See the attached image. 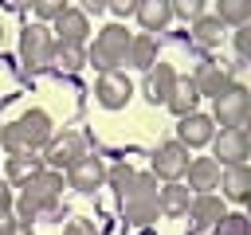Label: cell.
Returning a JSON list of instances; mask_svg holds the SVG:
<instances>
[{
  "label": "cell",
  "mask_w": 251,
  "mask_h": 235,
  "mask_svg": "<svg viewBox=\"0 0 251 235\" xmlns=\"http://www.w3.org/2000/svg\"><path fill=\"white\" fill-rule=\"evenodd\" d=\"M126 47H129V31L122 24H106L102 31H94V43L86 47V63H94L98 70H118L126 63Z\"/></svg>",
  "instance_id": "obj_1"
},
{
  "label": "cell",
  "mask_w": 251,
  "mask_h": 235,
  "mask_svg": "<svg viewBox=\"0 0 251 235\" xmlns=\"http://www.w3.org/2000/svg\"><path fill=\"white\" fill-rule=\"evenodd\" d=\"M51 47H55V35L47 24H27L20 31V63L27 70H43L51 67Z\"/></svg>",
  "instance_id": "obj_2"
},
{
  "label": "cell",
  "mask_w": 251,
  "mask_h": 235,
  "mask_svg": "<svg viewBox=\"0 0 251 235\" xmlns=\"http://www.w3.org/2000/svg\"><path fill=\"white\" fill-rule=\"evenodd\" d=\"M39 153H43V164H47V168L67 172V168L86 153V137H82L78 129H63V133L55 129V133H51V141H47Z\"/></svg>",
  "instance_id": "obj_3"
},
{
  "label": "cell",
  "mask_w": 251,
  "mask_h": 235,
  "mask_svg": "<svg viewBox=\"0 0 251 235\" xmlns=\"http://www.w3.org/2000/svg\"><path fill=\"white\" fill-rule=\"evenodd\" d=\"M220 129L224 125H243L247 121V86H239V82H231L227 90H220L216 98H212V114H208Z\"/></svg>",
  "instance_id": "obj_4"
},
{
  "label": "cell",
  "mask_w": 251,
  "mask_h": 235,
  "mask_svg": "<svg viewBox=\"0 0 251 235\" xmlns=\"http://www.w3.org/2000/svg\"><path fill=\"white\" fill-rule=\"evenodd\" d=\"M208 145H212L216 164H239V161H247V153H251L247 129H243V125H224L220 133H212Z\"/></svg>",
  "instance_id": "obj_5"
},
{
  "label": "cell",
  "mask_w": 251,
  "mask_h": 235,
  "mask_svg": "<svg viewBox=\"0 0 251 235\" xmlns=\"http://www.w3.org/2000/svg\"><path fill=\"white\" fill-rule=\"evenodd\" d=\"M133 98V82L122 74V70H102L98 82H94V102L102 110H122L126 102Z\"/></svg>",
  "instance_id": "obj_6"
},
{
  "label": "cell",
  "mask_w": 251,
  "mask_h": 235,
  "mask_svg": "<svg viewBox=\"0 0 251 235\" xmlns=\"http://www.w3.org/2000/svg\"><path fill=\"white\" fill-rule=\"evenodd\" d=\"M67 184H71L75 192L90 196L94 188H102V184H106V161H102V157H94V153H82V157L67 168Z\"/></svg>",
  "instance_id": "obj_7"
},
{
  "label": "cell",
  "mask_w": 251,
  "mask_h": 235,
  "mask_svg": "<svg viewBox=\"0 0 251 235\" xmlns=\"http://www.w3.org/2000/svg\"><path fill=\"white\" fill-rule=\"evenodd\" d=\"M192 82H196L200 98H216L220 90H227V86L235 82V67H231V63H224V59H208V63H200V67H196Z\"/></svg>",
  "instance_id": "obj_8"
},
{
  "label": "cell",
  "mask_w": 251,
  "mask_h": 235,
  "mask_svg": "<svg viewBox=\"0 0 251 235\" xmlns=\"http://www.w3.org/2000/svg\"><path fill=\"white\" fill-rule=\"evenodd\" d=\"M184 168H188V145H180V141L157 145V153H153V176H161V180H180Z\"/></svg>",
  "instance_id": "obj_9"
},
{
  "label": "cell",
  "mask_w": 251,
  "mask_h": 235,
  "mask_svg": "<svg viewBox=\"0 0 251 235\" xmlns=\"http://www.w3.org/2000/svg\"><path fill=\"white\" fill-rule=\"evenodd\" d=\"M51 35L63 39V43H86L90 39V16L82 8H63L51 20Z\"/></svg>",
  "instance_id": "obj_10"
},
{
  "label": "cell",
  "mask_w": 251,
  "mask_h": 235,
  "mask_svg": "<svg viewBox=\"0 0 251 235\" xmlns=\"http://www.w3.org/2000/svg\"><path fill=\"white\" fill-rule=\"evenodd\" d=\"M20 192H27L39 208H43V204H51V200H63V172L43 164L35 176H27V180L20 184Z\"/></svg>",
  "instance_id": "obj_11"
},
{
  "label": "cell",
  "mask_w": 251,
  "mask_h": 235,
  "mask_svg": "<svg viewBox=\"0 0 251 235\" xmlns=\"http://www.w3.org/2000/svg\"><path fill=\"white\" fill-rule=\"evenodd\" d=\"M212 133H216V121H212L208 114H200V110L180 114V125H176V141H180V145L200 149V145H208V141H212Z\"/></svg>",
  "instance_id": "obj_12"
},
{
  "label": "cell",
  "mask_w": 251,
  "mask_h": 235,
  "mask_svg": "<svg viewBox=\"0 0 251 235\" xmlns=\"http://www.w3.org/2000/svg\"><path fill=\"white\" fill-rule=\"evenodd\" d=\"M173 82H176V70H173V63H161V59H157V63L145 70V82H141V94H145V102H149V106H165V98H169Z\"/></svg>",
  "instance_id": "obj_13"
},
{
  "label": "cell",
  "mask_w": 251,
  "mask_h": 235,
  "mask_svg": "<svg viewBox=\"0 0 251 235\" xmlns=\"http://www.w3.org/2000/svg\"><path fill=\"white\" fill-rule=\"evenodd\" d=\"M184 215L192 219V231H212V223L224 215V196L192 192V200H188V212H184Z\"/></svg>",
  "instance_id": "obj_14"
},
{
  "label": "cell",
  "mask_w": 251,
  "mask_h": 235,
  "mask_svg": "<svg viewBox=\"0 0 251 235\" xmlns=\"http://www.w3.org/2000/svg\"><path fill=\"white\" fill-rule=\"evenodd\" d=\"M220 196L224 200H231V204H243L247 196H251V168H247V161H239V164H224V172H220Z\"/></svg>",
  "instance_id": "obj_15"
},
{
  "label": "cell",
  "mask_w": 251,
  "mask_h": 235,
  "mask_svg": "<svg viewBox=\"0 0 251 235\" xmlns=\"http://www.w3.org/2000/svg\"><path fill=\"white\" fill-rule=\"evenodd\" d=\"M184 176H188V184H184L188 192H212L220 184V164H216V157H188Z\"/></svg>",
  "instance_id": "obj_16"
},
{
  "label": "cell",
  "mask_w": 251,
  "mask_h": 235,
  "mask_svg": "<svg viewBox=\"0 0 251 235\" xmlns=\"http://www.w3.org/2000/svg\"><path fill=\"white\" fill-rule=\"evenodd\" d=\"M188 24H192L188 39H192L196 47L212 51V47H220V43H224V27H227V24H224L216 12H212V16H208V12H200V16H196V20H188Z\"/></svg>",
  "instance_id": "obj_17"
},
{
  "label": "cell",
  "mask_w": 251,
  "mask_h": 235,
  "mask_svg": "<svg viewBox=\"0 0 251 235\" xmlns=\"http://www.w3.org/2000/svg\"><path fill=\"white\" fill-rule=\"evenodd\" d=\"M157 55H161L157 35H149V31L129 35V47H126V67H133V70H149V67L157 63Z\"/></svg>",
  "instance_id": "obj_18"
},
{
  "label": "cell",
  "mask_w": 251,
  "mask_h": 235,
  "mask_svg": "<svg viewBox=\"0 0 251 235\" xmlns=\"http://www.w3.org/2000/svg\"><path fill=\"white\" fill-rule=\"evenodd\" d=\"M16 125H20L24 133H27V141H31L35 149H43V145L51 141V133H55V121H51V114H47V110H39V106L24 110Z\"/></svg>",
  "instance_id": "obj_19"
},
{
  "label": "cell",
  "mask_w": 251,
  "mask_h": 235,
  "mask_svg": "<svg viewBox=\"0 0 251 235\" xmlns=\"http://www.w3.org/2000/svg\"><path fill=\"white\" fill-rule=\"evenodd\" d=\"M133 16H137L141 31L157 35V31H165V27H169V20H173V8H169V0H137Z\"/></svg>",
  "instance_id": "obj_20"
},
{
  "label": "cell",
  "mask_w": 251,
  "mask_h": 235,
  "mask_svg": "<svg viewBox=\"0 0 251 235\" xmlns=\"http://www.w3.org/2000/svg\"><path fill=\"white\" fill-rule=\"evenodd\" d=\"M188 200H192V192H188L180 180H165V188H157V212L169 215V219L184 215V212H188Z\"/></svg>",
  "instance_id": "obj_21"
},
{
  "label": "cell",
  "mask_w": 251,
  "mask_h": 235,
  "mask_svg": "<svg viewBox=\"0 0 251 235\" xmlns=\"http://www.w3.org/2000/svg\"><path fill=\"white\" fill-rule=\"evenodd\" d=\"M51 67L63 70V74L82 70V67H86V47H82V43H63V39H55V47H51Z\"/></svg>",
  "instance_id": "obj_22"
},
{
  "label": "cell",
  "mask_w": 251,
  "mask_h": 235,
  "mask_svg": "<svg viewBox=\"0 0 251 235\" xmlns=\"http://www.w3.org/2000/svg\"><path fill=\"white\" fill-rule=\"evenodd\" d=\"M196 102H200V90H196V82H192V74L188 78H180L176 74V82H173V90H169V98H165V106L180 118V114H188V110H196Z\"/></svg>",
  "instance_id": "obj_23"
},
{
  "label": "cell",
  "mask_w": 251,
  "mask_h": 235,
  "mask_svg": "<svg viewBox=\"0 0 251 235\" xmlns=\"http://www.w3.org/2000/svg\"><path fill=\"white\" fill-rule=\"evenodd\" d=\"M122 204H157V176L153 172H133L126 192L118 196Z\"/></svg>",
  "instance_id": "obj_24"
},
{
  "label": "cell",
  "mask_w": 251,
  "mask_h": 235,
  "mask_svg": "<svg viewBox=\"0 0 251 235\" xmlns=\"http://www.w3.org/2000/svg\"><path fill=\"white\" fill-rule=\"evenodd\" d=\"M39 168H43V157H39V153H24V157H8V176H4V180H8L12 188H20V184H24L27 176H35Z\"/></svg>",
  "instance_id": "obj_25"
},
{
  "label": "cell",
  "mask_w": 251,
  "mask_h": 235,
  "mask_svg": "<svg viewBox=\"0 0 251 235\" xmlns=\"http://www.w3.org/2000/svg\"><path fill=\"white\" fill-rule=\"evenodd\" d=\"M0 145H4V153L8 157H24V153H39L31 141H27V133L12 121V125H0Z\"/></svg>",
  "instance_id": "obj_26"
},
{
  "label": "cell",
  "mask_w": 251,
  "mask_h": 235,
  "mask_svg": "<svg viewBox=\"0 0 251 235\" xmlns=\"http://www.w3.org/2000/svg\"><path fill=\"white\" fill-rule=\"evenodd\" d=\"M157 215H161V212H157V204H122V219H126V227H129V231H145Z\"/></svg>",
  "instance_id": "obj_27"
},
{
  "label": "cell",
  "mask_w": 251,
  "mask_h": 235,
  "mask_svg": "<svg viewBox=\"0 0 251 235\" xmlns=\"http://www.w3.org/2000/svg\"><path fill=\"white\" fill-rule=\"evenodd\" d=\"M216 16L224 20V24H247L251 20V0H220L216 4Z\"/></svg>",
  "instance_id": "obj_28"
},
{
  "label": "cell",
  "mask_w": 251,
  "mask_h": 235,
  "mask_svg": "<svg viewBox=\"0 0 251 235\" xmlns=\"http://www.w3.org/2000/svg\"><path fill=\"white\" fill-rule=\"evenodd\" d=\"M212 235H251V223H247L243 212H224L212 223Z\"/></svg>",
  "instance_id": "obj_29"
},
{
  "label": "cell",
  "mask_w": 251,
  "mask_h": 235,
  "mask_svg": "<svg viewBox=\"0 0 251 235\" xmlns=\"http://www.w3.org/2000/svg\"><path fill=\"white\" fill-rule=\"evenodd\" d=\"M133 172H137V168L122 161V164H114V168H106V184H110V188H114V192L122 196V192H126V184L133 180Z\"/></svg>",
  "instance_id": "obj_30"
},
{
  "label": "cell",
  "mask_w": 251,
  "mask_h": 235,
  "mask_svg": "<svg viewBox=\"0 0 251 235\" xmlns=\"http://www.w3.org/2000/svg\"><path fill=\"white\" fill-rule=\"evenodd\" d=\"M204 4H208V0H169L173 16H180V20H196V16L204 12Z\"/></svg>",
  "instance_id": "obj_31"
},
{
  "label": "cell",
  "mask_w": 251,
  "mask_h": 235,
  "mask_svg": "<svg viewBox=\"0 0 251 235\" xmlns=\"http://www.w3.org/2000/svg\"><path fill=\"white\" fill-rule=\"evenodd\" d=\"M63 8H67V0H35V4H31V12H35L43 24H51V20H55Z\"/></svg>",
  "instance_id": "obj_32"
},
{
  "label": "cell",
  "mask_w": 251,
  "mask_h": 235,
  "mask_svg": "<svg viewBox=\"0 0 251 235\" xmlns=\"http://www.w3.org/2000/svg\"><path fill=\"white\" fill-rule=\"evenodd\" d=\"M235 59L239 63L251 59V31H247V24H239V31H235Z\"/></svg>",
  "instance_id": "obj_33"
},
{
  "label": "cell",
  "mask_w": 251,
  "mask_h": 235,
  "mask_svg": "<svg viewBox=\"0 0 251 235\" xmlns=\"http://www.w3.org/2000/svg\"><path fill=\"white\" fill-rule=\"evenodd\" d=\"M39 219H51V223H63V219H71V212H67V204H63V200H51V204H43V212H39Z\"/></svg>",
  "instance_id": "obj_34"
},
{
  "label": "cell",
  "mask_w": 251,
  "mask_h": 235,
  "mask_svg": "<svg viewBox=\"0 0 251 235\" xmlns=\"http://www.w3.org/2000/svg\"><path fill=\"white\" fill-rule=\"evenodd\" d=\"M63 235H98L90 219H67L63 223Z\"/></svg>",
  "instance_id": "obj_35"
},
{
  "label": "cell",
  "mask_w": 251,
  "mask_h": 235,
  "mask_svg": "<svg viewBox=\"0 0 251 235\" xmlns=\"http://www.w3.org/2000/svg\"><path fill=\"white\" fill-rule=\"evenodd\" d=\"M133 8H137V0H110L106 4V12H114V16H133Z\"/></svg>",
  "instance_id": "obj_36"
},
{
  "label": "cell",
  "mask_w": 251,
  "mask_h": 235,
  "mask_svg": "<svg viewBox=\"0 0 251 235\" xmlns=\"http://www.w3.org/2000/svg\"><path fill=\"white\" fill-rule=\"evenodd\" d=\"M106 4H110V0H78V8H82L86 16H90V12H94V16H102V12H106Z\"/></svg>",
  "instance_id": "obj_37"
},
{
  "label": "cell",
  "mask_w": 251,
  "mask_h": 235,
  "mask_svg": "<svg viewBox=\"0 0 251 235\" xmlns=\"http://www.w3.org/2000/svg\"><path fill=\"white\" fill-rule=\"evenodd\" d=\"M0 212H12V184L0 180Z\"/></svg>",
  "instance_id": "obj_38"
},
{
  "label": "cell",
  "mask_w": 251,
  "mask_h": 235,
  "mask_svg": "<svg viewBox=\"0 0 251 235\" xmlns=\"http://www.w3.org/2000/svg\"><path fill=\"white\" fill-rule=\"evenodd\" d=\"M4 235H31V223H24V219H16V227H12V231H4Z\"/></svg>",
  "instance_id": "obj_39"
},
{
  "label": "cell",
  "mask_w": 251,
  "mask_h": 235,
  "mask_svg": "<svg viewBox=\"0 0 251 235\" xmlns=\"http://www.w3.org/2000/svg\"><path fill=\"white\" fill-rule=\"evenodd\" d=\"M8 4H12V8H20V12H24V8H31V4H35V0H8Z\"/></svg>",
  "instance_id": "obj_40"
},
{
  "label": "cell",
  "mask_w": 251,
  "mask_h": 235,
  "mask_svg": "<svg viewBox=\"0 0 251 235\" xmlns=\"http://www.w3.org/2000/svg\"><path fill=\"white\" fill-rule=\"evenodd\" d=\"M0 35H4V27H0Z\"/></svg>",
  "instance_id": "obj_41"
}]
</instances>
